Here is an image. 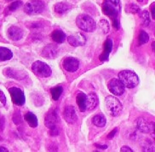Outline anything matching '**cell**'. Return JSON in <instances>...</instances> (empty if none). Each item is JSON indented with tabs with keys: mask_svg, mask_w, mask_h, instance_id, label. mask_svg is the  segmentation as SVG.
Wrapping results in <instances>:
<instances>
[{
	"mask_svg": "<svg viewBox=\"0 0 155 152\" xmlns=\"http://www.w3.org/2000/svg\"><path fill=\"white\" fill-rule=\"evenodd\" d=\"M126 11L129 13H132V14H136V13H139L140 11V8L135 4H130L126 6Z\"/></svg>",
	"mask_w": 155,
	"mask_h": 152,
	"instance_id": "cell-30",
	"label": "cell"
},
{
	"mask_svg": "<svg viewBox=\"0 0 155 152\" xmlns=\"http://www.w3.org/2000/svg\"><path fill=\"white\" fill-rule=\"evenodd\" d=\"M137 128L142 133H152L153 137L154 138V123L147 120L146 118L140 117L137 120Z\"/></svg>",
	"mask_w": 155,
	"mask_h": 152,
	"instance_id": "cell-7",
	"label": "cell"
},
{
	"mask_svg": "<svg viewBox=\"0 0 155 152\" xmlns=\"http://www.w3.org/2000/svg\"><path fill=\"white\" fill-rule=\"evenodd\" d=\"M137 1H138V2H142L143 0H137Z\"/></svg>",
	"mask_w": 155,
	"mask_h": 152,
	"instance_id": "cell-41",
	"label": "cell"
},
{
	"mask_svg": "<svg viewBox=\"0 0 155 152\" xmlns=\"http://www.w3.org/2000/svg\"><path fill=\"white\" fill-rule=\"evenodd\" d=\"M112 48H113V41L110 39H107L105 41V43H104V51H103V53L99 56V58H100V60L101 62H105V61L108 60L110 52L112 51Z\"/></svg>",
	"mask_w": 155,
	"mask_h": 152,
	"instance_id": "cell-18",
	"label": "cell"
},
{
	"mask_svg": "<svg viewBox=\"0 0 155 152\" xmlns=\"http://www.w3.org/2000/svg\"><path fill=\"white\" fill-rule=\"evenodd\" d=\"M139 16L141 21V24L143 26H147L150 24V15L149 13L147 10H142V11H139Z\"/></svg>",
	"mask_w": 155,
	"mask_h": 152,
	"instance_id": "cell-25",
	"label": "cell"
},
{
	"mask_svg": "<svg viewBox=\"0 0 155 152\" xmlns=\"http://www.w3.org/2000/svg\"><path fill=\"white\" fill-rule=\"evenodd\" d=\"M76 24L81 30L85 32H93L96 28L95 20L86 14L79 15L76 19Z\"/></svg>",
	"mask_w": 155,
	"mask_h": 152,
	"instance_id": "cell-3",
	"label": "cell"
},
{
	"mask_svg": "<svg viewBox=\"0 0 155 152\" xmlns=\"http://www.w3.org/2000/svg\"><path fill=\"white\" fill-rule=\"evenodd\" d=\"M5 74L7 76H9L10 78H14L16 79H22L24 76L21 73H19V71L15 70V69H7L5 70Z\"/></svg>",
	"mask_w": 155,
	"mask_h": 152,
	"instance_id": "cell-24",
	"label": "cell"
},
{
	"mask_svg": "<svg viewBox=\"0 0 155 152\" xmlns=\"http://www.w3.org/2000/svg\"><path fill=\"white\" fill-rule=\"evenodd\" d=\"M148 40H149V35L145 31H141L139 33V37H138L139 46H142V45L146 44L148 42Z\"/></svg>",
	"mask_w": 155,
	"mask_h": 152,
	"instance_id": "cell-27",
	"label": "cell"
},
{
	"mask_svg": "<svg viewBox=\"0 0 155 152\" xmlns=\"http://www.w3.org/2000/svg\"><path fill=\"white\" fill-rule=\"evenodd\" d=\"M45 9V3L42 0H30L24 6V10L27 14L34 15L41 13Z\"/></svg>",
	"mask_w": 155,
	"mask_h": 152,
	"instance_id": "cell-6",
	"label": "cell"
},
{
	"mask_svg": "<svg viewBox=\"0 0 155 152\" xmlns=\"http://www.w3.org/2000/svg\"><path fill=\"white\" fill-rule=\"evenodd\" d=\"M62 66L64 69L68 72H75L78 69L79 62H78V60L74 57H68L63 61Z\"/></svg>",
	"mask_w": 155,
	"mask_h": 152,
	"instance_id": "cell-12",
	"label": "cell"
},
{
	"mask_svg": "<svg viewBox=\"0 0 155 152\" xmlns=\"http://www.w3.org/2000/svg\"><path fill=\"white\" fill-rule=\"evenodd\" d=\"M152 47H153V50L154 51V42H153V44H152Z\"/></svg>",
	"mask_w": 155,
	"mask_h": 152,
	"instance_id": "cell-40",
	"label": "cell"
},
{
	"mask_svg": "<svg viewBox=\"0 0 155 152\" xmlns=\"http://www.w3.org/2000/svg\"><path fill=\"white\" fill-rule=\"evenodd\" d=\"M9 92L10 94V97L12 99V102L15 104L18 105V106H21L25 103L26 98H25V95L23 92L17 87H11L9 89Z\"/></svg>",
	"mask_w": 155,
	"mask_h": 152,
	"instance_id": "cell-9",
	"label": "cell"
},
{
	"mask_svg": "<svg viewBox=\"0 0 155 152\" xmlns=\"http://www.w3.org/2000/svg\"><path fill=\"white\" fill-rule=\"evenodd\" d=\"M32 70L37 76L41 78H47L52 73L50 67L41 61H36L32 65Z\"/></svg>",
	"mask_w": 155,
	"mask_h": 152,
	"instance_id": "cell-5",
	"label": "cell"
},
{
	"mask_svg": "<svg viewBox=\"0 0 155 152\" xmlns=\"http://www.w3.org/2000/svg\"><path fill=\"white\" fill-rule=\"evenodd\" d=\"M113 21H114V28H116V29H119V25H120V24H119V18H118V17H117V18H114V19H113Z\"/></svg>",
	"mask_w": 155,
	"mask_h": 152,
	"instance_id": "cell-33",
	"label": "cell"
},
{
	"mask_svg": "<svg viewBox=\"0 0 155 152\" xmlns=\"http://www.w3.org/2000/svg\"><path fill=\"white\" fill-rule=\"evenodd\" d=\"M99 28L101 30H102L104 33H107L109 32V23L106 20H101L99 22Z\"/></svg>",
	"mask_w": 155,
	"mask_h": 152,
	"instance_id": "cell-28",
	"label": "cell"
},
{
	"mask_svg": "<svg viewBox=\"0 0 155 152\" xmlns=\"http://www.w3.org/2000/svg\"><path fill=\"white\" fill-rule=\"evenodd\" d=\"M116 133H117V128H115V129H114L111 133H110L108 135H107V138H109V139H112V138H114V136H115V134H116Z\"/></svg>",
	"mask_w": 155,
	"mask_h": 152,
	"instance_id": "cell-35",
	"label": "cell"
},
{
	"mask_svg": "<svg viewBox=\"0 0 155 152\" xmlns=\"http://www.w3.org/2000/svg\"><path fill=\"white\" fill-rule=\"evenodd\" d=\"M99 103L98 97L95 92H91L86 96V110H93Z\"/></svg>",
	"mask_w": 155,
	"mask_h": 152,
	"instance_id": "cell-15",
	"label": "cell"
},
{
	"mask_svg": "<svg viewBox=\"0 0 155 152\" xmlns=\"http://www.w3.org/2000/svg\"><path fill=\"white\" fill-rule=\"evenodd\" d=\"M5 118H4V117H1V118H0V131H4V129H5Z\"/></svg>",
	"mask_w": 155,
	"mask_h": 152,
	"instance_id": "cell-32",
	"label": "cell"
},
{
	"mask_svg": "<svg viewBox=\"0 0 155 152\" xmlns=\"http://www.w3.org/2000/svg\"><path fill=\"white\" fill-rule=\"evenodd\" d=\"M0 151H4V152H7L8 151V149L5 147H3V146H1L0 147Z\"/></svg>",
	"mask_w": 155,
	"mask_h": 152,
	"instance_id": "cell-39",
	"label": "cell"
},
{
	"mask_svg": "<svg viewBox=\"0 0 155 152\" xmlns=\"http://www.w3.org/2000/svg\"><path fill=\"white\" fill-rule=\"evenodd\" d=\"M6 1H13V0H6Z\"/></svg>",
	"mask_w": 155,
	"mask_h": 152,
	"instance_id": "cell-42",
	"label": "cell"
},
{
	"mask_svg": "<svg viewBox=\"0 0 155 152\" xmlns=\"http://www.w3.org/2000/svg\"><path fill=\"white\" fill-rule=\"evenodd\" d=\"M120 151L122 152H132L133 150L130 149V147H128V146H123V147L120 149Z\"/></svg>",
	"mask_w": 155,
	"mask_h": 152,
	"instance_id": "cell-36",
	"label": "cell"
},
{
	"mask_svg": "<svg viewBox=\"0 0 155 152\" xmlns=\"http://www.w3.org/2000/svg\"><path fill=\"white\" fill-rule=\"evenodd\" d=\"M21 5H22V2H21V1H20V0L15 1V2H13L11 5H9V7H8V10L10 11V12H13V11H15V10L18 9Z\"/></svg>",
	"mask_w": 155,
	"mask_h": 152,
	"instance_id": "cell-29",
	"label": "cell"
},
{
	"mask_svg": "<svg viewBox=\"0 0 155 152\" xmlns=\"http://www.w3.org/2000/svg\"><path fill=\"white\" fill-rule=\"evenodd\" d=\"M96 146L97 148H99V149H102V150H105V149H107V145H105V144H104V145H100V144H96Z\"/></svg>",
	"mask_w": 155,
	"mask_h": 152,
	"instance_id": "cell-38",
	"label": "cell"
},
{
	"mask_svg": "<svg viewBox=\"0 0 155 152\" xmlns=\"http://www.w3.org/2000/svg\"><path fill=\"white\" fill-rule=\"evenodd\" d=\"M107 87L109 89L110 92L115 96H121L124 93V91H125V87L123 83L119 79L116 78L110 79V81L107 84Z\"/></svg>",
	"mask_w": 155,
	"mask_h": 152,
	"instance_id": "cell-8",
	"label": "cell"
},
{
	"mask_svg": "<svg viewBox=\"0 0 155 152\" xmlns=\"http://www.w3.org/2000/svg\"><path fill=\"white\" fill-rule=\"evenodd\" d=\"M78 109L81 112H84L86 110V95L84 92H78L76 97Z\"/></svg>",
	"mask_w": 155,
	"mask_h": 152,
	"instance_id": "cell-19",
	"label": "cell"
},
{
	"mask_svg": "<svg viewBox=\"0 0 155 152\" xmlns=\"http://www.w3.org/2000/svg\"><path fill=\"white\" fill-rule=\"evenodd\" d=\"M72 9V5H70L68 2H60L55 4L54 9H55V13H57L58 15H64L66 13H68L70 9Z\"/></svg>",
	"mask_w": 155,
	"mask_h": 152,
	"instance_id": "cell-17",
	"label": "cell"
},
{
	"mask_svg": "<svg viewBox=\"0 0 155 152\" xmlns=\"http://www.w3.org/2000/svg\"><path fill=\"white\" fill-rule=\"evenodd\" d=\"M0 101L4 105H6V97H5V93L1 90H0Z\"/></svg>",
	"mask_w": 155,
	"mask_h": 152,
	"instance_id": "cell-31",
	"label": "cell"
},
{
	"mask_svg": "<svg viewBox=\"0 0 155 152\" xmlns=\"http://www.w3.org/2000/svg\"><path fill=\"white\" fill-rule=\"evenodd\" d=\"M154 4H152L151 5V13H152V18H155V14H154Z\"/></svg>",
	"mask_w": 155,
	"mask_h": 152,
	"instance_id": "cell-37",
	"label": "cell"
},
{
	"mask_svg": "<svg viewBox=\"0 0 155 152\" xmlns=\"http://www.w3.org/2000/svg\"><path fill=\"white\" fill-rule=\"evenodd\" d=\"M68 41L72 46H82L86 43V38L82 33H76L68 38Z\"/></svg>",
	"mask_w": 155,
	"mask_h": 152,
	"instance_id": "cell-13",
	"label": "cell"
},
{
	"mask_svg": "<svg viewBox=\"0 0 155 152\" xmlns=\"http://www.w3.org/2000/svg\"><path fill=\"white\" fill-rule=\"evenodd\" d=\"M57 114H56V111L52 110H50L45 116V125L49 128L51 129L53 127H56V123H57Z\"/></svg>",
	"mask_w": 155,
	"mask_h": 152,
	"instance_id": "cell-14",
	"label": "cell"
},
{
	"mask_svg": "<svg viewBox=\"0 0 155 152\" xmlns=\"http://www.w3.org/2000/svg\"><path fill=\"white\" fill-rule=\"evenodd\" d=\"M51 38L52 39L57 43V44H61V43H63L66 39V35L61 30H55L54 32H52L51 34Z\"/></svg>",
	"mask_w": 155,
	"mask_h": 152,
	"instance_id": "cell-21",
	"label": "cell"
},
{
	"mask_svg": "<svg viewBox=\"0 0 155 152\" xmlns=\"http://www.w3.org/2000/svg\"><path fill=\"white\" fill-rule=\"evenodd\" d=\"M62 92H63V88H62V86H55V87L51 88V89H50L51 96H52V98H53L55 101L59 99V97H61Z\"/></svg>",
	"mask_w": 155,
	"mask_h": 152,
	"instance_id": "cell-26",
	"label": "cell"
},
{
	"mask_svg": "<svg viewBox=\"0 0 155 152\" xmlns=\"http://www.w3.org/2000/svg\"><path fill=\"white\" fill-rule=\"evenodd\" d=\"M16 115H17V117L14 116L13 120H14V121L16 124H18V123H21V115H20V114H16Z\"/></svg>",
	"mask_w": 155,
	"mask_h": 152,
	"instance_id": "cell-34",
	"label": "cell"
},
{
	"mask_svg": "<svg viewBox=\"0 0 155 152\" xmlns=\"http://www.w3.org/2000/svg\"><path fill=\"white\" fill-rule=\"evenodd\" d=\"M58 53H59L58 46H56L55 45H48L45 47H44V49L42 50L41 55L45 58L53 59L57 56Z\"/></svg>",
	"mask_w": 155,
	"mask_h": 152,
	"instance_id": "cell-10",
	"label": "cell"
},
{
	"mask_svg": "<svg viewBox=\"0 0 155 152\" xmlns=\"http://www.w3.org/2000/svg\"><path fill=\"white\" fill-rule=\"evenodd\" d=\"M63 117L65 120L69 124H74L78 120L76 111L74 110V108L71 105L65 108L63 112Z\"/></svg>",
	"mask_w": 155,
	"mask_h": 152,
	"instance_id": "cell-11",
	"label": "cell"
},
{
	"mask_svg": "<svg viewBox=\"0 0 155 152\" xmlns=\"http://www.w3.org/2000/svg\"><path fill=\"white\" fill-rule=\"evenodd\" d=\"M24 118H25V120L27 121L28 123V125L32 127V128H35L37 127V126H38V119H37V116L33 113L32 112H28L27 113L25 116H24Z\"/></svg>",
	"mask_w": 155,
	"mask_h": 152,
	"instance_id": "cell-20",
	"label": "cell"
},
{
	"mask_svg": "<svg viewBox=\"0 0 155 152\" xmlns=\"http://www.w3.org/2000/svg\"><path fill=\"white\" fill-rule=\"evenodd\" d=\"M121 9L120 0H104L102 4L103 13L110 18H117Z\"/></svg>",
	"mask_w": 155,
	"mask_h": 152,
	"instance_id": "cell-2",
	"label": "cell"
},
{
	"mask_svg": "<svg viewBox=\"0 0 155 152\" xmlns=\"http://www.w3.org/2000/svg\"><path fill=\"white\" fill-rule=\"evenodd\" d=\"M105 103L107 110L112 116H114V117L119 116L121 114L123 106L118 98H116L114 96H108L107 97H106Z\"/></svg>",
	"mask_w": 155,
	"mask_h": 152,
	"instance_id": "cell-4",
	"label": "cell"
},
{
	"mask_svg": "<svg viewBox=\"0 0 155 152\" xmlns=\"http://www.w3.org/2000/svg\"><path fill=\"white\" fill-rule=\"evenodd\" d=\"M92 122H93V124L96 127H103L106 125L107 120H106V117L104 116V115L99 114V115H96L93 117Z\"/></svg>",
	"mask_w": 155,
	"mask_h": 152,
	"instance_id": "cell-22",
	"label": "cell"
},
{
	"mask_svg": "<svg viewBox=\"0 0 155 152\" xmlns=\"http://www.w3.org/2000/svg\"><path fill=\"white\" fill-rule=\"evenodd\" d=\"M119 79L123 83L124 87L135 88L139 84L137 74L131 70H122L119 73Z\"/></svg>",
	"mask_w": 155,
	"mask_h": 152,
	"instance_id": "cell-1",
	"label": "cell"
},
{
	"mask_svg": "<svg viewBox=\"0 0 155 152\" xmlns=\"http://www.w3.org/2000/svg\"><path fill=\"white\" fill-rule=\"evenodd\" d=\"M8 36L14 41H18L23 36V31L21 28L16 26H11L8 29Z\"/></svg>",
	"mask_w": 155,
	"mask_h": 152,
	"instance_id": "cell-16",
	"label": "cell"
},
{
	"mask_svg": "<svg viewBox=\"0 0 155 152\" xmlns=\"http://www.w3.org/2000/svg\"><path fill=\"white\" fill-rule=\"evenodd\" d=\"M13 56V53L8 48L0 47V61H8L11 59Z\"/></svg>",
	"mask_w": 155,
	"mask_h": 152,
	"instance_id": "cell-23",
	"label": "cell"
}]
</instances>
